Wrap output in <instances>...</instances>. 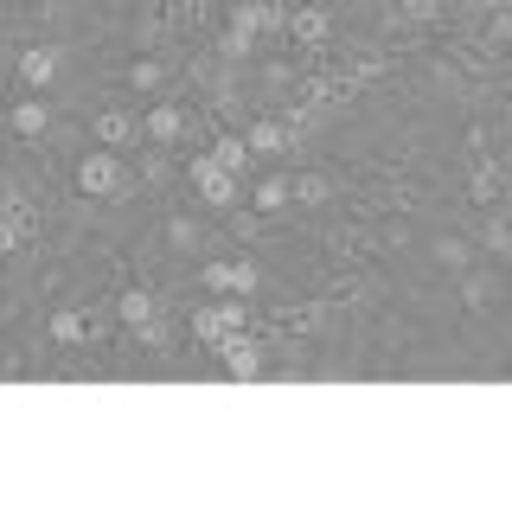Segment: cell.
Here are the masks:
<instances>
[{
    "instance_id": "52a82bcc",
    "label": "cell",
    "mask_w": 512,
    "mask_h": 512,
    "mask_svg": "<svg viewBox=\"0 0 512 512\" xmlns=\"http://www.w3.org/2000/svg\"><path fill=\"white\" fill-rule=\"evenodd\" d=\"M212 359H218V372H224V378H244V384L276 372V346H269L256 327H244V333H224Z\"/></svg>"
},
{
    "instance_id": "6da1fadb",
    "label": "cell",
    "mask_w": 512,
    "mask_h": 512,
    "mask_svg": "<svg viewBox=\"0 0 512 512\" xmlns=\"http://www.w3.org/2000/svg\"><path fill=\"white\" fill-rule=\"evenodd\" d=\"M71 192L77 199H96V205H122V199H135V160L116 154V148H90L71 160Z\"/></svg>"
},
{
    "instance_id": "5b68a950",
    "label": "cell",
    "mask_w": 512,
    "mask_h": 512,
    "mask_svg": "<svg viewBox=\"0 0 512 512\" xmlns=\"http://www.w3.org/2000/svg\"><path fill=\"white\" fill-rule=\"evenodd\" d=\"M71 52H77V39H32L13 52V90H52L64 71H71Z\"/></svg>"
},
{
    "instance_id": "ba28073f",
    "label": "cell",
    "mask_w": 512,
    "mask_h": 512,
    "mask_svg": "<svg viewBox=\"0 0 512 512\" xmlns=\"http://www.w3.org/2000/svg\"><path fill=\"white\" fill-rule=\"evenodd\" d=\"M52 128H58V103H52V90H13V109H7V135H13V148H32V141H52Z\"/></svg>"
},
{
    "instance_id": "30bf717a",
    "label": "cell",
    "mask_w": 512,
    "mask_h": 512,
    "mask_svg": "<svg viewBox=\"0 0 512 512\" xmlns=\"http://www.w3.org/2000/svg\"><path fill=\"white\" fill-rule=\"evenodd\" d=\"M212 154L224 160V167H231V173H244V180H250V167H256V154H250V141H244V128H218V135H212Z\"/></svg>"
},
{
    "instance_id": "7a4b0ae2",
    "label": "cell",
    "mask_w": 512,
    "mask_h": 512,
    "mask_svg": "<svg viewBox=\"0 0 512 512\" xmlns=\"http://www.w3.org/2000/svg\"><path fill=\"white\" fill-rule=\"evenodd\" d=\"M180 192L199 205V212L224 218V212H237V205H244V173H231L212 148H199V154H186V180H180Z\"/></svg>"
},
{
    "instance_id": "3957f363",
    "label": "cell",
    "mask_w": 512,
    "mask_h": 512,
    "mask_svg": "<svg viewBox=\"0 0 512 512\" xmlns=\"http://www.w3.org/2000/svg\"><path fill=\"white\" fill-rule=\"evenodd\" d=\"M461 205L468 212H500V205H512V154L506 148L461 154Z\"/></svg>"
},
{
    "instance_id": "8992f818",
    "label": "cell",
    "mask_w": 512,
    "mask_h": 512,
    "mask_svg": "<svg viewBox=\"0 0 512 512\" xmlns=\"http://www.w3.org/2000/svg\"><path fill=\"white\" fill-rule=\"evenodd\" d=\"M128 103H135V96H116V103L90 109V141H96V148H116V154H141V148H148L141 109H128Z\"/></svg>"
},
{
    "instance_id": "8fae6325",
    "label": "cell",
    "mask_w": 512,
    "mask_h": 512,
    "mask_svg": "<svg viewBox=\"0 0 512 512\" xmlns=\"http://www.w3.org/2000/svg\"><path fill=\"white\" fill-rule=\"evenodd\" d=\"M13 7H20V0H13Z\"/></svg>"
},
{
    "instance_id": "277c9868",
    "label": "cell",
    "mask_w": 512,
    "mask_h": 512,
    "mask_svg": "<svg viewBox=\"0 0 512 512\" xmlns=\"http://www.w3.org/2000/svg\"><path fill=\"white\" fill-rule=\"evenodd\" d=\"M199 295H250L256 288H269L276 276H269V263H256V250H224V256H205V263H192L186 276Z\"/></svg>"
},
{
    "instance_id": "9c48e42d",
    "label": "cell",
    "mask_w": 512,
    "mask_h": 512,
    "mask_svg": "<svg viewBox=\"0 0 512 512\" xmlns=\"http://www.w3.org/2000/svg\"><path fill=\"white\" fill-rule=\"evenodd\" d=\"M423 256H429V269L448 282V276H461V269L480 263V244H474V231H429L423 237Z\"/></svg>"
}]
</instances>
